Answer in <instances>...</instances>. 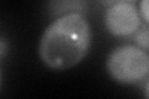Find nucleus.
<instances>
[{"instance_id":"nucleus-6","label":"nucleus","mask_w":149,"mask_h":99,"mask_svg":"<svg viewBox=\"0 0 149 99\" xmlns=\"http://www.w3.org/2000/svg\"><path fill=\"white\" fill-rule=\"evenodd\" d=\"M103 1V4H106V5H114V4H118V3H133L136 1V0H102Z\"/></svg>"},{"instance_id":"nucleus-3","label":"nucleus","mask_w":149,"mask_h":99,"mask_svg":"<svg viewBox=\"0 0 149 99\" xmlns=\"http://www.w3.org/2000/svg\"><path fill=\"white\" fill-rule=\"evenodd\" d=\"M104 25L111 35L128 37L134 35L141 27V16L132 3H118L107 9Z\"/></svg>"},{"instance_id":"nucleus-5","label":"nucleus","mask_w":149,"mask_h":99,"mask_svg":"<svg viewBox=\"0 0 149 99\" xmlns=\"http://www.w3.org/2000/svg\"><path fill=\"white\" fill-rule=\"evenodd\" d=\"M139 11L143 20L149 25V0H141V5H139Z\"/></svg>"},{"instance_id":"nucleus-4","label":"nucleus","mask_w":149,"mask_h":99,"mask_svg":"<svg viewBox=\"0 0 149 99\" xmlns=\"http://www.w3.org/2000/svg\"><path fill=\"white\" fill-rule=\"evenodd\" d=\"M134 42L143 50H149V26H143L141 30L134 34Z\"/></svg>"},{"instance_id":"nucleus-2","label":"nucleus","mask_w":149,"mask_h":99,"mask_svg":"<svg viewBox=\"0 0 149 99\" xmlns=\"http://www.w3.org/2000/svg\"><path fill=\"white\" fill-rule=\"evenodd\" d=\"M107 72L120 84H134L149 76V55L138 46L114 48L106 61Z\"/></svg>"},{"instance_id":"nucleus-1","label":"nucleus","mask_w":149,"mask_h":99,"mask_svg":"<svg viewBox=\"0 0 149 99\" xmlns=\"http://www.w3.org/2000/svg\"><path fill=\"white\" fill-rule=\"evenodd\" d=\"M91 39V26L81 12L65 14L44 31L39 42V57L50 69H70L87 56Z\"/></svg>"},{"instance_id":"nucleus-7","label":"nucleus","mask_w":149,"mask_h":99,"mask_svg":"<svg viewBox=\"0 0 149 99\" xmlns=\"http://www.w3.org/2000/svg\"><path fill=\"white\" fill-rule=\"evenodd\" d=\"M144 96H146L147 98H149V79L146 83V87H144Z\"/></svg>"},{"instance_id":"nucleus-8","label":"nucleus","mask_w":149,"mask_h":99,"mask_svg":"<svg viewBox=\"0 0 149 99\" xmlns=\"http://www.w3.org/2000/svg\"><path fill=\"white\" fill-rule=\"evenodd\" d=\"M5 42H4V39H1V56L4 57V55H5Z\"/></svg>"}]
</instances>
